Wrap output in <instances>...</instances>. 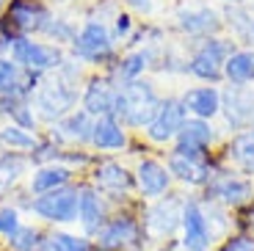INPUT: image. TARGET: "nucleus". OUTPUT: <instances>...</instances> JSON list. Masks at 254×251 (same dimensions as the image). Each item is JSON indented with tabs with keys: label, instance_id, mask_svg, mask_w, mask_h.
Here are the masks:
<instances>
[{
	"label": "nucleus",
	"instance_id": "1",
	"mask_svg": "<svg viewBox=\"0 0 254 251\" xmlns=\"http://www.w3.org/2000/svg\"><path fill=\"white\" fill-rule=\"evenodd\" d=\"M86 77L89 75L83 72V63H77L69 56L56 72L45 75V80L39 83V88L31 97V105L39 116V125L53 127L64 116H69L75 108H80V91H83Z\"/></svg>",
	"mask_w": 254,
	"mask_h": 251
},
{
	"label": "nucleus",
	"instance_id": "2",
	"mask_svg": "<svg viewBox=\"0 0 254 251\" xmlns=\"http://www.w3.org/2000/svg\"><path fill=\"white\" fill-rule=\"evenodd\" d=\"M25 215H31L36 224L45 229H66V226L77 224V207H80V180L75 185H66L61 190H53L45 196H31L25 188H19L11 196Z\"/></svg>",
	"mask_w": 254,
	"mask_h": 251
},
{
	"label": "nucleus",
	"instance_id": "3",
	"mask_svg": "<svg viewBox=\"0 0 254 251\" xmlns=\"http://www.w3.org/2000/svg\"><path fill=\"white\" fill-rule=\"evenodd\" d=\"M163 94L158 91L149 77H141L133 83H122L116 88V100H114V119H119L130 132H144L146 125L155 119Z\"/></svg>",
	"mask_w": 254,
	"mask_h": 251
},
{
	"label": "nucleus",
	"instance_id": "4",
	"mask_svg": "<svg viewBox=\"0 0 254 251\" xmlns=\"http://www.w3.org/2000/svg\"><path fill=\"white\" fill-rule=\"evenodd\" d=\"M66 56L75 58L83 66H91L97 72H108L122 53H119V42L114 39L108 22L86 17V22L80 25V31H77L75 42L69 44Z\"/></svg>",
	"mask_w": 254,
	"mask_h": 251
},
{
	"label": "nucleus",
	"instance_id": "5",
	"mask_svg": "<svg viewBox=\"0 0 254 251\" xmlns=\"http://www.w3.org/2000/svg\"><path fill=\"white\" fill-rule=\"evenodd\" d=\"M149 238L141 221V204L116 207L108 224L94 235V249L100 251H146Z\"/></svg>",
	"mask_w": 254,
	"mask_h": 251
},
{
	"label": "nucleus",
	"instance_id": "6",
	"mask_svg": "<svg viewBox=\"0 0 254 251\" xmlns=\"http://www.w3.org/2000/svg\"><path fill=\"white\" fill-rule=\"evenodd\" d=\"M83 180H89L114 207H135L141 204L138 193H135V174L130 166H125L116 157H100L91 166V171Z\"/></svg>",
	"mask_w": 254,
	"mask_h": 251
},
{
	"label": "nucleus",
	"instance_id": "7",
	"mask_svg": "<svg viewBox=\"0 0 254 251\" xmlns=\"http://www.w3.org/2000/svg\"><path fill=\"white\" fill-rule=\"evenodd\" d=\"M235 50V42L229 36H207L190 44L188 50V63H185V75L204 86H218L224 83V63L229 53Z\"/></svg>",
	"mask_w": 254,
	"mask_h": 251
},
{
	"label": "nucleus",
	"instance_id": "8",
	"mask_svg": "<svg viewBox=\"0 0 254 251\" xmlns=\"http://www.w3.org/2000/svg\"><path fill=\"white\" fill-rule=\"evenodd\" d=\"M56 8L47 0H8L0 11V33L8 39V44L22 36H42Z\"/></svg>",
	"mask_w": 254,
	"mask_h": 251
},
{
	"label": "nucleus",
	"instance_id": "9",
	"mask_svg": "<svg viewBox=\"0 0 254 251\" xmlns=\"http://www.w3.org/2000/svg\"><path fill=\"white\" fill-rule=\"evenodd\" d=\"M183 210H185V196L172 190L169 196L158 201L141 204V221L149 243H177L180 226H183Z\"/></svg>",
	"mask_w": 254,
	"mask_h": 251
},
{
	"label": "nucleus",
	"instance_id": "10",
	"mask_svg": "<svg viewBox=\"0 0 254 251\" xmlns=\"http://www.w3.org/2000/svg\"><path fill=\"white\" fill-rule=\"evenodd\" d=\"M202 196L227 207L229 213L232 210H246L254 204V180L235 169H229V166H221L204 185Z\"/></svg>",
	"mask_w": 254,
	"mask_h": 251
},
{
	"label": "nucleus",
	"instance_id": "11",
	"mask_svg": "<svg viewBox=\"0 0 254 251\" xmlns=\"http://www.w3.org/2000/svg\"><path fill=\"white\" fill-rule=\"evenodd\" d=\"M8 58L19 63L25 72H36V75H50L66 61V50L56 47V44L45 42L39 36H22L11 42L8 47Z\"/></svg>",
	"mask_w": 254,
	"mask_h": 251
},
{
	"label": "nucleus",
	"instance_id": "12",
	"mask_svg": "<svg viewBox=\"0 0 254 251\" xmlns=\"http://www.w3.org/2000/svg\"><path fill=\"white\" fill-rule=\"evenodd\" d=\"M174 28L177 33L199 42L207 36H218L224 31V17L210 3H180L174 11Z\"/></svg>",
	"mask_w": 254,
	"mask_h": 251
},
{
	"label": "nucleus",
	"instance_id": "13",
	"mask_svg": "<svg viewBox=\"0 0 254 251\" xmlns=\"http://www.w3.org/2000/svg\"><path fill=\"white\" fill-rule=\"evenodd\" d=\"M133 174H135V193H138L141 204L158 201L174 190V177L169 174V166H166V160H160L155 155H141L133 166Z\"/></svg>",
	"mask_w": 254,
	"mask_h": 251
},
{
	"label": "nucleus",
	"instance_id": "14",
	"mask_svg": "<svg viewBox=\"0 0 254 251\" xmlns=\"http://www.w3.org/2000/svg\"><path fill=\"white\" fill-rule=\"evenodd\" d=\"M185 122H188V111H185V105H183V97L169 94V97H163L158 113H155V119L146 125L144 138L152 146H172L174 141H177V135H180Z\"/></svg>",
	"mask_w": 254,
	"mask_h": 251
},
{
	"label": "nucleus",
	"instance_id": "15",
	"mask_svg": "<svg viewBox=\"0 0 254 251\" xmlns=\"http://www.w3.org/2000/svg\"><path fill=\"white\" fill-rule=\"evenodd\" d=\"M166 166H169V174L174 177V185H183L188 190H199L202 193L204 185L210 182V177L227 163H224L221 155L210 157V160H196V157H185L169 149L166 152Z\"/></svg>",
	"mask_w": 254,
	"mask_h": 251
},
{
	"label": "nucleus",
	"instance_id": "16",
	"mask_svg": "<svg viewBox=\"0 0 254 251\" xmlns=\"http://www.w3.org/2000/svg\"><path fill=\"white\" fill-rule=\"evenodd\" d=\"M218 127L213 122H202V119H190L183 125L177 141L172 144V152L185 157H196V160H210L216 157V146H218Z\"/></svg>",
	"mask_w": 254,
	"mask_h": 251
},
{
	"label": "nucleus",
	"instance_id": "17",
	"mask_svg": "<svg viewBox=\"0 0 254 251\" xmlns=\"http://www.w3.org/2000/svg\"><path fill=\"white\" fill-rule=\"evenodd\" d=\"M221 119L229 132L254 130V86L221 88Z\"/></svg>",
	"mask_w": 254,
	"mask_h": 251
},
{
	"label": "nucleus",
	"instance_id": "18",
	"mask_svg": "<svg viewBox=\"0 0 254 251\" xmlns=\"http://www.w3.org/2000/svg\"><path fill=\"white\" fill-rule=\"evenodd\" d=\"M91 130H94V116H89L83 108H75L69 116L47 127L45 135L64 149H91Z\"/></svg>",
	"mask_w": 254,
	"mask_h": 251
},
{
	"label": "nucleus",
	"instance_id": "19",
	"mask_svg": "<svg viewBox=\"0 0 254 251\" xmlns=\"http://www.w3.org/2000/svg\"><path fill=\"white\" fill-rule=\"evenodd\" d=\"M114 204H111L100 190L91 185L89 180H80V207H77V226L86 238L94 240V235L102 226L108 224V218L114 215Z\"/></svg>",
	"mask_w": 254,
	"mask_h": 251
},
{
	"label": "nucleus",
	"instance_id": "20",
	"mask_svg": "<svg viewBox=\"0 0 254 251\" xmlns=\"http://www.w3.org/2000/svg\"><path fill=\"white\" fill-rule=\"evenodd\" d=\"M158 56H160V44H144V47H133V50L122 53L116 58V63L111 66L105 75L122 86V83H133V80H141L146 77V72L155 69L158 63Z\"/></svg>",
	"mask_w": 254,
	"mask_h": 251
},
{
	"label": "nucleus",
	"instance_id": "21",
	"mask_svg": "<svg viewBox=\"0 0 254 251\" xmlns=\"http://www.w3.org/2000/svg\"><path fill=\"white\" fill-rule=\"evenodd\" d=\"M116 83L105 72H91L83 83L80 91V108L94 119L102 116H114V100H116Z\"/></svg>",
	"mask_w": 254,
	"mask_h": 251
},
{
	"label": "nucleus",
	"instance_id": "22",
	"mask_svg": "<svg viewBox=\"0 0 254 251\" xmlns=\"http://www.w3.org/2000/svg\"><path fill=\"white\" fill-rule=\"evenodd\" d=\"M133 149V138L130 130L114 116H102L94 119V130H91V152L100 157H114L122 152Z\"/></svg>",
	"mask_w": 254,
	"mask_h": 251
},
{
	"label": "nucleus",
	"instance_id": "23",
	"mask_svg": "<svg viewBox=\"0 0 254 251\" xmlns=\"http://www.w3.org/2000/svg\"><path fill=\"white\" fill-rule=\"evenodd\" d=\"M77 180H83V177L75 174L69 166H64V163L33 166L25 180V190L31 196H45V193H53V190L66 188V185H75Z\"/></svg>",
	"mask_w": 254,
	"mask_h": 251
},
{
	"label": "nucleus",
	"instance_id": "24",
	"mask_svg": "<svg viewBox=\"0 0 254 251\" xmlns=\"http://www.w3.org/2000/svg\"><path fill=\"white\" fill-rule=\"evenodd\" d=\"M45 75L25 72L19 63H14L8 56H0V97H17V100H31Z\"/></svg>",
	"mask_w": 254,
	"mask_h": 251
},
{
	"label": "nucleus",
	"instance_id": "25",
	"mask_svg": "<svg viewBox=\"0 0 254 251\" xmlns=\"http://www.w3.org/2000/svg\"><path fill=\"white\" fill-rule=\"evenodd\" d=\"M183 105L188 111L190 119H202V122H216L221 116V88L218 86H190L183 94Z\"/></svg>",
	"mask_w": 254,
	"mask_h": 251
},
{
	"label": "nucleus",
	"instance_id": "26",
	"mask_svg": "<svg viewBox=\"0 0 254 251\" xmlns=\"http://www.w3.org/2000/svg\"><path fill=\"white\" fill-rule=\"evenodd\" d=\"M31 160L28 155H19V152H8V149H0V204L14 196L19 190V185L28 180L31 174Z\"/></svg>",
	"mask_w": 254,
	"mask_h": 251
},
{
	"label": "nucleus",
	"instance_id": "27",
	"mask_svg": "<svg viewBox=\"0 0 254 251\" xmlns=\"http://www.w3.org/2000/svg\"><path fill=\"white\" fill-rule=\"evenodd\" d=\"M221 157L229 169H235L254 180V130L232 132L227 138V144H224Z\"/></svg>",
	"mask_w": 254,
	"mask_h": 251
},
{
	"label": "nucleus",
	"instance_id": "28",
	"mask_svg": "<svg viewBox=\"0 0 254 251\" xmlns=\"http://www.w3.org/2000/svg\"><path fill=\"white\" fill-rule=\"evenodd\" d=\"M224 28L229 31V39L235 47H249L254 50V11L249 6H227L221 11Z\"/></svg>",
	"mask_w": 254,
	"mask_h": 251
},
{
	"label": "nucleus",
	"instance_id": "29",
	"mask_svg": "<svg viewBox=\"0 0 254 251\" xmlns=\"http://www.w3.org/2000/svg\"><path fill=\"white\" fill-rule=\"evenodd\" d=\"M224 83L227 86H254V50L235 47L224 63Z\"/></svg>",
	"mask_w": 254,
	"mask_h": 251
},
{
	"label": "nucleus",
	"instance_id": "30",
	"mask_svg": "<svg viewBox=\"0 0 254 251\" xmlns=\"http://www.w3.org/2000/svg\"><path fill=\"white\" fill-rule=\"evenodd\" d=\"M42 132H31V130H22V127L11 125V122H3L0 125V149H8V152H19V155H31L36 149Z\"/></svg>",
	"mask_w": 254,
	"mask_h": 251
},
{
	"label": "nucleus",
	"instance_id": "31",
	"mask_svg": "<svg viewBox=\"0 0 254 251\" xmlns=\"http://www.w3.org/2000/svg\"><path fill=\"white\" fill-rule=\"evenodd\" d=\"M42 251H94V240L83 232H69V229H47L45 249Z\"/></svg>",
	"mask_w": 254,
	"mask_h": 251
},
{
	"label": "nucleus",
	"instance_id": "32",
	"mask_svg": "<svg viewBox=\"0 0 254 251\" xmlns=\"http://www.w3.org/2000/svg\"><path fill=\"white\" fill-rule=\"evenodd\" d=\"M77 31H80V25H77L75 19L64 17V14H53V19L45 25V31H42V36L45 42L56 44V47H64V50H69V44L75 42Z\"/></svg>",
	"mask_w": 254,
	"mask_h": 251
},
{
	"label": "nucleus",
	"instance_id": "33",
	"mask_svg": "<svg viewBox=\"0 0 254 251\" xmlns=\"http://www.w3.org/2000/svg\"><path fill=\"white\" fill-rule=\"evenodd\" d=\"M45 238H47V229L42 224H36V221H31L3 246L8 251H42L45 249Z\"/></svg>",
	"mask_w": 254,
	"mask_h": 251
},
{
	"label": "nucleus",
	"instance_id": "34",
	"mask_svg": "<svg viewBox=\"0 0 254 251\" xmlns=\"http://www.w3.org/2000/svg\"><path fill=\"white\" fill-rule=\"evenodd\" d=\"M22 226H25V213L14 201H3L0 204V243H8Z\"/></svg>",
	"mask_w": 254,
	"mask_h": 251
},
{
	"label": "nucleus",
	"instance_id": "35",
	"mask_svg": "<svg viewBox=\"0 0 254 251\" xmlns=\"http://www.w3.org/2000/svg\"><path fill=\"white\" fill-rule=\"evenodd\" d=\"M8 122H11V125H17V127H22V130L39 132V116H36V111H33L31 100H17V105L11 108Z\"/></svg>",
	"mask_w": 254,
	"mask_h": 251
},
{
	"label": "nucleus",
	"instance_id": "36",
	"mask_svg": "<svg viewBox=\"0 0 254 251\" xmlns=\"http://www.w3.org/2000/svg\"><path fill=\"white\" fill-rule=\"evenodd\" d=\"M216 251H254V235L246 232V229H232L216 246Z\"/></svg>",
	"mask_w": 254,
	"mask_h": 251
},
{
	"label": "nucleus",
	"instance_id": "37",
	"mask_svg": "<svg viewBox=\"0 0 254 251\" xmlns=\"http://www.w3.org/2000/svg\"><path fill=\"white\" fill-rule=\"evenodd\" d=\"M111 25V33H114V39L116 42H130L133 39V33H135V17L130 11H116V17L108 22Z\"/></svg>",
	"mask_w": 254,
	"mask_h": 251
},
{
	"label": "nucleus",
	"instance_id": "38",
	"mask_svg": "<svg viewBox=\"0 0 254 251\" xmlns=\"http://www.w3.org/2000/svg\"><path fill=\"white\" fill-rule=\"evenodd\" d=\"M130 14H152V0H119Z\"/></svg>",
	"mask_w": 254,
	"mask_h": 251
},
{
	"label": "nucleus",
	"instance_id": "39",
	"mask_svg": "<svg viewBox=\"0 0 254 251\" xmlns=\"http://www.w3.org/2000/svg\"><path fill=\"white\" fill-rule=\"evenodd\" d=\"M243 218H246V221H238L235 229H246V232H252V235H254V204L243 210Z\"/></svg>",
	"mask_w": 254,
	"mask_h": 251
},
{
	"label": "nucleus",
	"instance_id": "40",
	"mask_svg": "<svg viewBox=\"0 0 254 251\" xmlns=\"http://www.w3.org/2000/svg\"><path fill=\"white\" fill-rule=\"evenodd\" d=\"M8 47H11V44H8V39L0 33V56H8Z\"/></svg>",
	"mask_w": 254,
	"mask_h": 251
},
{
	"label": "nucleus",
	"instance_id": "41",
	"mask_svg": "<svg viewBox=\"0 0 254 251\" xmlns=\"http://www.w3.org/2000/svg\"><path fill=\"white\" fill-rule=\"evenodd\" d=\"M227 6H246V0H224Z\"/></svg>",
	"mask_w": 254,
	"mask_h": 251
},
{
	"label": "nucleus",
	"instance_id": "42",
	"mask_svg": "<svg viewBox=\"0 0 254 251\" xmlns=\"http://www.w3.org/2000/svg\"><path fill=\"white\" fill-rule=\"evenodd\" d=\"M6 3H8V0H0V11H3V8H6Z\"/></svg>",
	"mask_w": 254,
	"mask_h": 251
},
{
	"label": "nucleus",
	"instance_id": "43",
	"mask_svg": "<svg viewBox=\"0 0 254 251\" xmlns=\"http://www.w3.org/2000/svg\"><path fill=\"white\" fill-rule=\"evenodd\" d=\"M94 251H100V249H94Z\"/></svg>",
	"mask_w": 254,
	"mask_h": 251
},
{
	"label": "nucleus",
	"instance_id": "44",
	"mask_svg": "<svg viewBox=\"0 0 254 251\" xmlns=\"http://www.w3.org/2000/svg\"><path fill=\"white\" fill-rule=\"evenodd\" d=\"M0 246H3V243H0Z\"/></svg>",
	"mask_w": 254,
	"mask_h": 251
}]
</instances>
